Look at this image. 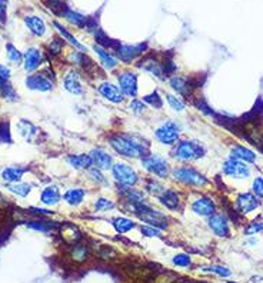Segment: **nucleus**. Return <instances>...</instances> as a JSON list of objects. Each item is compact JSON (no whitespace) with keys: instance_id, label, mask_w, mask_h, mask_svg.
Instances as JSON below:
<instances>
[{"instance_id":"39448f33","label":"nucleus","mask_w":263,"mask_h":283,"mask_svg":"<svg viewBox=\"0 0 263 283\" xmlns=\"http://www.w3.org/2000/svg\"><path fill=\"white\" fill-rule=\"evenodd\" d=\"M170 60H160L155 54H146L139 60L137 67L163 80L170 75Z\"/></svg>"},{"instance_id":"9d476101","label":"nucleus","mask_w":263,"mask_h":283,"mask_svg":"<svg viewBox=\"0 0 263 283\" xmlns=\"http://www.w3.org/2000/svg\"><path fill=\"white\" fill-rule=\"evenodd\" d=\"M222 172L226 176L233 178V179H246V178L250 176V167L245 162H240V160L233 159V157H229L223 163Z\"/></svg>"},{"instance_id":"f704fd0d","label":"nucleus","mask_w":263,"mask_h":283,"mask_svg":"<svg viewBox=\"0 0 263 283\" xmlns=\"http://www.w3.org/2000/svg\"><path fill=\"white\" fill-rule=\"evenodd\" d=\"M69 256H70V259H72L73 262L83 263V262H86L87 257H89V249H87V246L83 245V243H76V245H73V248L70 249Z\"/></svg>"},{"instance_id":"f8f14e48","label":"nucleus","mask_w":263,"mask_h":283,"mask_svg":"<svg viewBox=\"0 0 263 283\" xmlns=\"http://www.w3.org/2000/svg\"><path fill=\"white\" fill-rule=\"evenodd\" d=\"M98 92L105 98L106 100L115 103V104H122V103L125 102V98H126L123 95V92L120 90V87L116 86L112 82H102V83H99Z\"/></svg>"},{"instance_id":"bb28decb","label":"nucleus","mask_w":263,"mask_h":283,"mask_svg":"<svg viewBox=\"0 0 263 283\" xmlns=\"http://www.w3.org/2000/svg\"><path fill=\"white\" fill-rule=\"evenodd\" d=\"M86 196V190L82 187H73L65 192L63 195V200L70 206H79Z\"/></svg>"},{"instance_id":"dca6fc26","label":"nucleus","mask_w":263,"mask_h":283,"mask_svg":"<svg viewBox=\"0 0 263 283\" xmlns=\"http://www.w3.org/2000/svg\"><path fill=\"white\" fill-rule=\"evenodd\" d=\"M259 206H261L259 198L250 192H245V193H240L237 196L236 209L240 213H250V212L256 210Z\"/></svg>"},{"instance_id":"58836bf2","label":"nucleus","mask_w":263,"mask_h":283,"mask_svg":"<svg viewBox=\"0 0 263 283\" xmlns=\"http://www.w3.org/2000/svg\"><path fill=\"white\" fill-rule=\"evenodd\" d=\"M57 226H59L57 223H50V222H46V220H36V222L27 223V228H30L33 231L42 232V233H49Z\"/></svg>"},{"instance_id":"c85d7f7f","label":"nucleus","mask_w":263,"mask_h":283,"mask_svg":"<svg viewBox=\"0 0 263 283\" xmlns=\"http://www.w3.org/2000/svg\"><path fill=\"white\" fill-rule=\"evenodd\" d=\"M112 226L115 228V231L117 233H128L132 229H134L137 225L136 222H133L129 217H125V216H117V217H113L112 219Z\"/></svg>"},{"instance_id":"f3484780","label":"nucleus","mask_w":263,"mask_h":283,"mask_svg":"<svg viewBox=\"0 0 263 283\" xmlns=\"http://www.w3.org/2000/svg\"><path fill=\"white\" fill-rule=\"evenodd\" d=\"M90 157H92V162H93V166L100 169V170H109L113 167V156L109 153L105 149H100V148H96V149H92L90 150Z\"/></svg>"},{"instance_id":"864d4df0","label":"nucleus","mask_w":263,"mask_h":283,"mask_svg":"<svg viewBox=\"0 0 263 283\" xmlns=\"http://www.w3.org/2000/svg\"><path fill=\"white\" fill-rule=\"evenodd\" d=\"M0 79H3V80L10 79V69L4 65H0Z\"/></svg>"},{"instance_id":"cd10ccee","label":"nucleus","mask_w":263,"mask_h":283,"mask_svg":"<svg viewBox=\"0 0 263 283\" xmlns=\"http://www.w3.org/2000/svg\"><path fill=\"white\" fill-rule=\"evenodd\" d=\"M25 25L36 36H43L46 33V25H45L43 19H40L37 16H26L25 17Z\"/></svg>"},{"instance_id":"8fccbe9b","label":"nucleus","mask_w":263,"mask_h":283,"mask_svg":"<svg viewBox=\"0 0 263 283\" xmlns=\"http://www.w3.org/2000/svg\"><path fill=\"white\" fill-rule=\"evenodd\" d=\"M252 193L258 198H263V178H256L252 184Z\"/></svg>"},{"instance_id":"603ef678","label":"nucleus","mask_w":263,"mask_h":283,"mask_svg":"<svg viewBox=\"0 0 263 283\" xmlns=\"http://www.w3.org/2000/svg\"><path fill=\"white\" fill-rule=\"evenodd\" d=\"M6 7H7V0H0V23L6 22Z\"/></svg>"},{"instance_id":"5fc2aeb1","label":"nucleus","mask_w":263,"mask_h":283,"mask_svg":"<svg viewBox=\"0 0 263 283\" xmlns=\"http://www.w3.org/2000/svg\"><path fill=\"white\" fill-rule=\"evenodd\" d=\"M182 283H196V282H193V281H190V279H186V281H183Z\"/></svg>"},{"instance_id":"6e6d98bb","label":"nucleus","mask_w":263,"mask_h":283,"mask_svg":"<svg viewBox=\"0 0 263 283\" xmlns=\"http://www.w3.org/2000/svg\"><path fill=\"white\" fill-rule=\"evenodd\" d=\"M228 283H235V282H228Z\"/></svg>"},{"instance_id":"6e6552de","label":"nucleus","mask_w":263,"mask_h":283,"mask_svg":"<svg viewBox=\"0 0 263 283\" xmlns=\"http://www.w3.org/2000/svg\"><path fill=\"white\" fill-rule=\"evenodd\" d=\"M112 170V176L116 180L117 184H123V186H136L139 183V173L132 167L131 165L125 163V162H117L113 165Z\"/></svg>"},{"instance_id":"37998d69","label":"nucleus","mask_w":263,"mask_h":283,"mask_svg":"<svg viewBox=\"0 0 263 283\" xmlns=\"http://www.w3.org/2000/svg\"><path fill=\"white\" fill-rule=\"evenodd\" d=\"M205 272H211V273H216L220 278H229L232 275V272L226 267V266H220V265H213L209 267H203Z\"/></svg>"},{"instance_id":"4c0bfd02","label":"nucleus","mask_w":263,"mask_h":283,"mask_svg":"<svg viewBox=\"0 0 263 283\" xmlns=\"http://www.w3.org/2000/svg\"><path fill=\"white\" fill-rule=\"evenodd\" d=\"M87 175H89V179L93 180L98 186H107L109 184V180L103 175V172L95 166H92L90 169H87Z\"/></svg>"},{"instance_id":"4be33fe9","label":"nucleus","mask_w":263,"mask_h":283,"mask_svg":"<svg viewBox=\"0 0 263 283\" xmlns=\"http://www.w3.org/2000/svg\"><path fill=\"white\" fill-rule=\"evenodd\" d=\"M42 63V51L36 48H30L27 49L26 53L23 54V66L27 73L34 72Z\"/></svg>"},{"instance_id":"20e7f679","label":"nucleus","mask_w":263,"mask_h":283,"mask_svg":"<svg viewBox=\"0 0 263 283\" xmlns=\"http://www.w3.org/2000/svg\"><path fill=\"white\" fill-rule=\"evenodd\" d=\"M142 166L155 178L159 179H167L172 173V167L166 157L156 153H148L140 159Z\"/></svg>"},{"instance_id":"412c9836","label":"nucleus","mask_w":263,"mask_h":283,"mask_svg":"<svg viewBox=\"0 0 263 283\" xmlns=\"http://www.w3.org/2000/svg\"><path fill=\"white\" fill-rule=\"evenodd\" d=\"M120 196L126 200V203H148L146 195L142 190H137L134 186H123L117 184Z\"/></svg>"},{"instance_id":"c756f323","label":"nucleus","mask_w":263,"mask_h":283,"mask_svg":"<svg viewBox=\"0 0 263 283\" xmlns=\"http://www.w3.org/2000/svg\"><path fill=\"white\" fill-rule=\"evenodd\" d=\"M230 157L245 162V163H253L256 160V153H253L250 149L245 146H235L230 152Z\"/></svg>"},{"instance_id":"7ed1b4c3","label":"nucleus","mask_w":263,"mask_h":283,"mask_svg":"<svg viewBox=\"0 0 263 283\" xmlns=\"http://www.w3.org/2000/svg\"><path fill=\"white\" fill-rule=\"evenodd\" d=\"M172 157L178 162L182 163H189L193 160H197L200 157H203L206 154V148L193 139H184V140H179L173 150H172Z\"/></svg>"},{"instance_id":"de8ad7c7","label":"nucleus","mask_w":263,"mask_h":283,"mask_svg":"<svg viewBox=\"0 0 263 283\" xmlns=\"http://www.w3.org/2000/svg\"><path fill=\"white\" fill-rule=\"evenodd\" d=\"M262 231H263L262 222H250V223L245 228V234H246V236H252V234L261 233Z\"/></svg>"},{"instance_id":"1a4fd4ad","label":"nucleus","mask_w":263,"mask_h":283,"mask_svg":"<svg viewBox=\"0 0 263 283\" xmlns=\"http://www.w3.org/2000/svg\"><path fill=\"white\" fill-rule=\"evenodd\" d=\"M148 49L146 43H136V45H123L120 43L116 49V57L119 60H122L123 63H132L133 60H136L137 57H140Z\"/></svg>"},{"instance_id":"0eeeda50","label":"nucleus","mask_w":263,"mask_h":283,"mask_svg":"<svg viewBox=\"0 0 263 283\" xmlns=\"http://www.w3.org/2000/svg\"><path fill=\"white\" fill-rule=\"evenodd\" d=\"M155 137L164 146H175L181 137V125L175 120H166L155 130Z\"/></svg>"},{"instance_id":"3c124183","label":"nucleus","mask_w":263,"mask_h":283,"mask_svg":"<svg viewBox=\"0 0 263 283\" xmlns=\"http://www.w3.org/2000/svg\"><path fill=\"white\" fill-rule=\"evenodd\" d=\"M65 42V40H63ZM63 42L60 40V39H54L52 40V43L49 45V49H50V53L53 54H59L62 49H63Z\"/></svg>"},{"instance_id":"9b49d317","label":"nucleus","mask_w":263,"mask_h":283,"mask_svg":"<svg viewBox=\"0 0 263 283\" xmlns=\"http://www.w3.org/2000/svg\"><path fill=\"white\" fill-rule=\"evenodd\" d=\"M117 83L120 90L123 92L125 96L136 99L137 92H139V86H137V73L132 72V70H125L117 76Z\"/></svg>"},{"instance_id":"4468645a","label":"nucleus","mask_w":263,"mask_h":283,"mask_svg":"<svg viewBox=\"0 0 263 283\" xmlns=\"http://www.w3.org/2000/svg\"><path fill=\"white\" fill-rule=\"evenodd\" d=\"M190 209L193 213H196L197 216H203V217H209L213 213H216V205L208 196H200L195 199L190 205Z\"/></svg>"},{"instance_id":"a19ab883","label":"nucleus","mask_w":263,"mask_h":283,"mask_svg":"<svg viewBox=\"0 0 263 283\" xmlns=\"http://www.w3.org/2000/svg\"><path fill=\"white\" fill-rule=\"evenodd\" d=\"M6 51H7V59H9L10 63H13V65H20V63H23V56H22V53L17 50L12 43H7V45H6Z\"/></svg>"},{"instance_id":"c9c22d12","label":"nucleus","mask_w":263,"mask_h":283,"mask_svg":"<svg viewBox=\"0 0 263 283\" xmlns=\"http://www.w3.org/2000/svg\"><path fill=\"white\" fill-rule=\"evenodd\" d=\"M167 187L163 184V183H160L159 180H156L155 178H152V179H148L145 182V190L150 195V196H155V198H159L164 190H166Z\"/></svg>"},{"instance_id":"c03bdc74","label":"nucleus","mask_w":263,"mask_h":283,"mask_svg":"<svg viewBox=\"0 0 263 283\" xmlns=\"http://www.w3.org/2000/svg\"><path fill=\"white\" fill-rule=\"evenodd\" d=\"M172 262L178 267H189L192 265V259H190L189 255H186V253H179V255L173 256Z\"/></svg>"},{"instance_id":"2eb2a0df","label":"nucleus","mask_w":263,"mask_h":283,"mask_svg":"<svg viewBox=\"0 0 263 283\" xmlns=\"http://www.w3.org/2000/svg\"><path fill=\"white\" fill-rule=\"evenodd\" d=\"M208 225L216 236H220V237H229L230 236L228 219L220 213H213L212 216H209Z\"/></svg>"},{"instance_id":"72a5a7b5","label":"nucleus","mask_w":263,"mask_h":283,"mask_svg":"<svg viewBox=\"0 0 263 283\" xmlns=\"http://www.w3.org/2000/svg\"><path fill=\"white\" fill-rule=\"evenodd\" d=\"M6 189H7L10 193L16 195V196H19V198H27L29 193L32 192V184L23 183V182L7 183V184H6Z\"/></svg>"},{"instance_id":"7c9ffc66","label":"nucleus","mask_w":263,"mask_h":283,"mask_svg":"<svg viewBox=\"0 0 263 283\" xmlns=\"http://www.w3.org/2000/svg\"><path fill=\"white\" fill-rule=\"evenodd\" d=\"M53 26H54V27H56V30L60 33V36H62L65 40H67V42H69V43H70V45H72L75 49H76V50L83 51V53H86V51H87V49H86V48H84V46L80 43L79 40H78V39H76V37H75V36H73L70 32H69V30H66L63 26L59 25L57 22H54V23H53Z\"/></svg>"},{"instance_id":"5701e85b","label":"nucleus","mask_w":263,"mask_h":283,"mask_svg":"<svg viewBox=\"0 0 263 283\" xmlns=\"http://www.w3.org/2000/svg\"><path fill=\"white\" fill-rule=\"evenodd\" d=\"M159 202L162 203L163 207H166L167 210H172V212H176L179 207H181V198L178 195L176 190H172V189H166L160 196L158 198Z\"/></svg>"},{"instance_id":"49530a36","label":"nucleus","mask_w":263,"mask_h":283,"mask_svg":"<svg viewBox=\"0 0 263 283\" xmlns=\"http://www.w3.org/2000/svg\"><path fill=\"white\" fill-rule=\"evenodd\" d=\"M140 232H142V234L146 236V237H160V236H162L160 229L155 228V226H150V225L142 226V228H140Z\"/></svg>"},{"instance_id":"393cba45","label":"nucleus","mask_w":263,"mask_h":283,"mask_svg":"<svg viewBox=\"0 0 263 283\" xmlns=\"http://www.w3.org/2000/svg\"><path fill=\"white\" fill-rule=\"evenodd\" d=\"M62 196H60V190L57 186L50 184V186H46L43 190H42V195H40V200L42 203L46 206H54L60 202Z\"/></svg>"},{"instance_id":"473e14b6","label":"nucleus","mask_w":263,"mask_h":283,"mask_svg":"<svg viewBox=\"0 0 263 283\" xmlns=\"http://www.w3.org/2000/svg\"><path fill=\"white\" fill-rule=\"evenodd\" d=\"M17 130H19V133L26 139L27 142L33 140L34 136L37 134V128L32 122L26 120V119H22V120L17 122Z\"/></svg>"},{"instance_id":"f03ea898","label":"nucleus","mask_w":263,"mask_h":283,"mask_svg":"<svg viewBox=\"0 0 263 283\" xmlns=\"http://www.w3.org/2000/svg\"><path fill=\"white\" fill-rule=\"evenodd\" d=\"M126 209L137 216L140 220L146 222L150 226H155L158 229H166L167 228V217L160 210L152 207L148 203H126Z\"/></svg>"},{"instance_id":"a18cd8bd","label":"nucleus","mask_w":263,"mask_h":283,"mask_svg":"<svg viewBox=\"0 0 263 283\" xmlns=\"http://www.w3.org/2000/svg\"><path fill=\"white\" fill-rule=\"evenodd\" d=\"M129 107H131V110L134 113V115H143L145 112H146V104L143 100H139V99H133L129 104Z\"/></svg>"},{"instance_id":"a211bd4d","label":"nucleus","mask_w":263,"mask_h":283,"mask_svg":"<svg viewBox=\"0 0 263 283\" xmlns=\"http://www.w3.org/2000/svg\"><path fill=\"white\" fill-rule=\"evenodd\" d=\"M93 50L96 53V56L99 57L100 65L105 67L106 70H115V69L119 66L120 60H119L115 54L109 53V50L105 49L103 46H100V45H93Z\"/></svg>"},{"instance_id":"aec40b11","label":"nucleus","mask_w":263,"mask_h":283,"mask_svg":"<svg viewBox=\"0 0 263 283\" xmlns=\"http://www.w3.org/2000/svg\"><path fill=\"white\" fill-rule=\"evenodd\" d=\"M169 84L172 87V90L179 95V96H183V98H189V95H192V87L193 84L190 83V80L184 76H172L169 79Z\"/></svg>"},{"instance_id":"2f4dec72","label":"nucleus","mask_w":263,"mask_h":283,"mask_svg":"<svg viewBox=\"0 0 263 283\" xmlns=\"http://www.w3.org/2000/svg\"><path fill=\"white\" fill-rule=\"evenodd\" d=\"M62 16L73 26L76 27H86L87 23V16H83L79 12H75V10H70V9H65Z\"/></svg>"},{"instance_id":"e433bc0d","label":"nucleus","mask_w":263,"mask_h":283,"mask_svg":"<svg viewBox=\"0 0 263 283\" xmlns=\"http://www.w3.org/2000/svg\"><path fill=\"white\" fill-rule=\"evenodd\" d=\"M164 99H166V102L169 104V107L172 110H175V112H183L184 109H186V104H184L183 99L181 96L175 95V93H166L164 95Z\"/></svg>"},{"instance_id":"09e8293b","label":"nucleus","mask_w":263,"mask_h":283,"mask_svg":"<svg viewBox=\"0 0 263 283\" xmlns=\"http://www.w3.org/2000/svg\"><path fill=\"white\" fill-rule=\"evenodd\" d=\"M12 143V137H10V132H9V123L3 122L0 123V143Z\"/></svg>"},{"instance_id":"6ab92c4d","label":"nucleus","mask_w":263,"mask_h":283,"mask_svg":"<svg viewBox=\"0 0 263 283\" xmlns=\"http://www.w3.org/2000/svg\"><path fill=\"white\" fill-rule=\"evenodd\" d=\"M63 87L69 93H72L75 96L83 95V84L80 82V76L78 70H69L65 75V77H63Z\"/></svg>"},{"instance_id":"79ce46f5","label":"nucleus","mask_w":263,"mask_h":283,"mask_svg":"<svg viewBox=\"0 0 263 283\" xmlns=\"http://www.w3.org/2000/svg\"><path fill=\"white\" fill-rule=\"evenodd\" d=\"M143 102L148 103L149 106H152V107H155V109H162V107H163V98L159 95L158 90H155V92L150 93V95H146V96L143 98Z\"/></svg>"},{"instance_id":"b1692460","label":"nucleus","mask_w":263,"mask_h":283,"mask_svg":"<svg viewBox=\"0 0 263 283\" xmlns=\"http://www.w3.org/2000/svg\"><path fill=\"white\" fill-rule=\"evenodd\" d=\"M66 162L76 170H87L93 166L92 157L89 153L80 154H70L66 157Z\"/></svg>"},{"instance_id":"ddd939ff","label":"nucleus","mask_w":263,"mask_h":283,"mask_svg":"<svg viewBox=\"0 0 263 283\" xmlns=\"http://www.w3.org/2000/svg\"><path fill=\"white\" fill-rule=\"evenodd\" d=\"M27 89L37 90V92H49L53 89V82L50 77L46 76V72L43 73H34L26 77L25 80Z\"/></svg>"},{"instance_id":"f257e3e1","label":"nucleus","mask_w":263,"mask_h":283,"mask_svg":"<svg viewBox=\"0 0 263 283\" xmlns=\"http://www.w3.org/2000/svg\"><path fill=\"white\" fill-rule=\"evenodd\" d=\"M110 148L117 154L129 159H142L149 153V143L128 133H116L109 137Z\"/></svg>"},{"instance_id":"ea45409f","label":"nucleus","mask_w":263,"mask_h":283,"mask_svg":"<svg viewBox=\"0 0 263 283\" xmlns=\"http://www.w3.org/2000/svg\"><path fill=\"white\" fill-rule=\"evenodd\" d=\"M93 207L96 212H109V210H113L116 207V203L107 198H98L93 203Z\"/></svg>"},{"instance_id":"423d86ee","label":"nucleus","mask_w":263,"mask_h":283,"mask_svg":"<svg viewBox=\"0 0 263 283\" xmlns=\"http://www.w3.org/2000/svg\"><path fill=\"white\" fill-rule=\"evenodd\" d=\"M172 176L176 182L183 183L186 186H192V187H203L205 184H208L206 176L190 166H181V167L173 169Z\"/></svg>"},{"instance_id":"a878e982","label":"nucleus","mask_w":263,"mask_h":283,"mask_svg":"<svg viewBox=\"0 0 263 283\" xmlns=\"http://www.w3.org/2000/svg\"><path fill=\"white\" fill-rule=\"evenodd\" d=\"M27 167H23V166H10V167H6L1 170L0 176L1 179L6 180L7 183H16V182H20L23 175L26 173Z\"/></svg>"}]
</instances>
